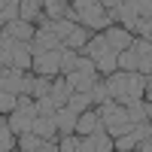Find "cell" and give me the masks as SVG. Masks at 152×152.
<instances>
[{"label": "cell", "mask_w": 152, "mask_h": 152, "mask_svg": "<svg viewBox=\"0 0 152 152\" xmlns=\"http://www.w3.org/2000/svg\"><path fill=\"white\" fill-rule=\"evenodd\" d=\"M110 12V21H122L125 31H131L137 37L149 40L152 34V0H122L119 6L107 9Z\"/></svg>", "instance_id": "obj_1"}, {"label": "cell", "mask_w": 152, "mask_h": 152, "mask_svg": "<svg viewBox=\"0 0 152 152\" xmlns=\"http://www.w3.org/2000/svg\"><path fill=\"white\" fill-rule=\"evenodd\" d=\"M149 85H152L149 76H140V73H134V70H113V73H107V79H104L107 97H113L122 107L131 104V100H140Z\"/></svg>", "instance_id": "obj_2"}, {"label": "cell", "mask_w": 152, "mask_h": 152, "mask_svg": "<svg viewBox=\"0 0 152 152\" xmlns=\"http://www.w3.org/2000/svg\"><path fill=\"white\" fill-rule=\"evenodd\" d=\"M67 18H73L76 24H82L85 31H107L110 28V12L100 6V0H70V6H67Z\"/></svg>", "instance_id": "obj_3"}, {"label": "cell", "mask_w": 152, "mask_h": 152, "mask_svg": "<svg viewBox=\"0 0 152 152\" xmlns=\"http://www.w3.org/2000/svg\"><path fill=\"white\" fill-rule=\"evenodd\" d=\"M116 67L119 70H134L140 76H149L152 73V46H149V40L134 37L131 46L116 55Z\"/></svg>", "instance_id": "obj_4"}, {"label": "cell", "mask_w": 152, "mask_h": 152, "mask_svg": "<svg viewBox=\"0 0 152 152\" xmlns=\"http://www.w3.org/2000/svg\"><path fill=\"white\" fill-rule=\"evenodd\" d=\"M94 113H97V119H100V125H104V131H107L110 137L128 134V131L134 128V122L128 119V110H125L122 104H116V100H113V97L100 100Z\"/></svg>", "instance_id": "obj_5"}, {"label": "cell", "mask_w": 152, "mask_h": 152, "mask_svg": "<svg viewBox=\"0 0 152 152\" xmlns=\"http://www.w3.org/2000/svg\"><path fill=\"white\" fill-rule=\"evenodd\" d=\"M31 46L24 40L0 34V67H15V70H31Z\"/></svg>", "instance_id": "obj_6"}, {"label": "cell", "mask_w": 152, "mask_h": 152, "mask_svg": "<svg viewBox=\"0 0 152 152\" xmlns=\"http://www.w3.org/2000/svg\"><path fill=\"white\" fill-rule=\"evenodd\" d=\"M82 55H88V58L94 61L97 73H113V70H119V67H116V55H119V52L107 43L104 31L94 34V37H88V43L82 46Z\"/></svg>", "instance_id": "obj_7"}, {"label": "cell", "mask_w": 152, "mask_h": 152, "mask_svg": "<svg viewBox=\"0 0 152 152\" xmlns=\"http://www.w3.org/2000/svg\"><path fill=\"white\" fill-rule=\"evenodd\" d=\"M64 79H67V85H70V91H91V88L97 85V67H94V61L88 58V55H79L76 58V64H73V70L70 73H64Z\"/></svg>", "instance_id": "obj_8"}, {"label": "cell", "mask_w": 152, "mask_h": 152, "mask_svg": "<svg viewBox=\"0 0 152 152\" xmlns=\"http://www.w3.org/2000/svg\"><path fill=\"white\" fill-rule=\"evenodd\" d=\"M37 116H40V113H37V100L31 94H18V104H15V110L9 113L6 122H9L12 134H28Z\"/></svg>", "instance_id": "obj_9"}, {"label": "cell", "mask_w": 152, "mask_h": 152, "mask_svg": "<svg viewBox=\"0 0 152 152\" xmlns=\"http://www.w3.org/2000/svg\"><path fill=\"white\" fill-rule=\"evenodd\" d=\"M34 76L28 70H15V67H0V88L9 94H31L34 88Z\"/></svg>", "instance_id": "obj_10"}, {"label": "cell", "mask_w": 152, "mask_h": 152, "mask_svg": "<svg viewBox=\"0 0 152 152\" xmlns=\"http://www.w3.org/2000/svg\"><path fill=\"white\" fill-rule=\"evenodd\" d=\"M61 55H64V49H49V52H40V55H34L31 61V70L37 76H61Z\"/></svg>", "instance_id": "obj_11"}, {"label": "cell", "mask_w": 152, "mask_h": 152, "mask_svg": "<svg viewBox=\"0 0 152 152\" xmlns=\"http://www.w3.org/2000/svg\"><path fill=\"white\" fill-rule=\"evenodd\" d=\"M110 149H113V137L104 131V125H97L94 131L79 137V149L76 152H110Z\"/></svg>", "instance_id": "obj_12"}, {"label": "cell", "mask_w": 152, "mask_h": 152, "mask_svg": "<svg viewBox=\"0 0 152 152\" xmlns=\"http://www.w3.org/2000/svg\"><path fill=\"white\" fill-rule=\"evenodd\" d=\"M15 149H24V152H58V143L55 140H49V137H40V134H18V143Z\"/></svg>", "instance_id": "obj_13"}, {"label": "cell", "mask_w": 152, "mask_h": 152, "mask_svg": "<svg viewBox=\"0 0 152 152\" xmlns=\"http://www.w3.org/2000/svg\"><path fill=\"white\" fill-rule=\"evenodd\" d=\"M37 31V24L31 21H24V18H15V21H9L0 28V34H6V37H15V40H24V43H31V37Z\"/></svg>", "instance_id": "obj_14"}, {"label": "cell", "mask_w": 152, "mask_h": 152, "mask_svg": "<svg viewBox=\"0 0 152 152\" xmlns=\"http://www.w3.org/2000/svg\"><path fill=\"white\" fill-rule=\"evenodd\" d=\"M104 37H107V43L116 49V52L128 49V46H131V40H134V34H131V31H125V28H113V24L104 31Z\"/></svg>", "instance_id": "obj_15"}, {"label": "cell", "mask_w": 152, "mask_h": 152, "mask_svg": "<svg viewBox=\"0 0 152 152\" xmlns=\"http://www.w3.org/2000/svg\"><path fill=\"white\" fill-rule=\"evenodd\" d=\"M76 116H79V113H73L70 107H58L55 110V128H58V134H70L73 128H76Z\"/></svg>", "instance_id": "obj_16"}, {"label": "cell", "mask_w": 152, "mask_h": 152, "mask_svg": "<svg viewBox=\"0 0 152 152\" xmlns=\"http://www.w3.org/2000/svg\"><path fill=\"white\" fill-rule=\"evenodd\" d=\"M70 97V85L64 76H52V88H49V100H52L55 107H64Z\"/></svg>", "instance_id": "obj_17"}, {"label": "cell", "mask_w": 152, "mask_h": 152, "mask_svg": "<svg viewBox=\"0 0 152 152\" xmlns=\"http://www.w3.org/2000/svg\"><path fill=\"white\" fill-rule=\"evenodd\" d=\"M97 125H100V119H97V113H94L91 107H88V110H82L79 116H76V128H73V131H76V134L82 137V134H88V131H94Z\"/></svg>", "instance_id": "obj_18"}, {"label": "cell", "mask_w": 152, "mask_h": 152, "mask_svg": "<svg viewBox=\"0 0 152 152\" xmlns=\"http://www.w3.org/2000/svg\"><path fill=\"white\" fill-rule=\"evenodd\" d=\"M40 15H43V0H21V3H18V18L34 24Z\"/></svg>", "instance_id": "obj_19"}, {"label": "cell", "mask_w": 152, "mask_h": 152, "mask_svg": "<svg viewBox=\"0 0 152 152\" xmlns=\"http://www.w3.org/2000/svg\"><path fill=\"white\" fill-rule=\"evenodd\" d=\"M31 131H34V134H40V137H49V140H55V137H58L55 119H49V116H37L34 125H31Z\"/></svg>", "instance_id": "obj_20"}, {"label": "cell", "mask_w": 152, "mask_h": 152, "mask_svg": "<svg viewBox=\"0 0 152 152\" xmlns=\"http://www.w3.org/2000/svg\"><path fill=\"white\" fill-rule=\"evenodd\" d=\"M9 149H15V134H12L9 122L3 119V113H0V152H9Z\"/></svg>", "instance_id": "obj_21"}, {"label": "cell", "mask_w": 152, "mask_h": 152, "mask_svg": "<svg viewBox=\"0 0 152 152\" xmlns=\"http://www.w3.org/2000/svg\"><path fill=\"white\" fill-rule=\"evenodd\" d=\"M18 3L21 0H0V24H9L18 18Z\"/></svg>", "instance_id": "obj_22"}, {"label": "cell", "mask_w": 152, "mask_h": 152, "mask_svg": "<svg viewBox=\"0 0 152 152\" xmlns=\"http://www.w3.org/2000/svg\"><path fill=\"white\" fill-rule=\"evenodd\" d=\"M64 107H70L73 113H82V110L91 107V97H88L85 91H70V97H67V104H64Z\"/></svg>", "instance_id": "obj_23"}, {"label": "cell", "mask_w": 152, "mask_h": 152, "mask_svg": "<svg viewBox=\"0 0 152 152\" xmlns=\"http://www.w3.org/2000/svg\"><path fill=\"white\" fill-rule=\"evenodd\" d=\"M49 88H52V79L49 76H34V88H31V97H46L49 94Z\"/></svg>", "instance_id": "obj_24"}, {"label": "cell", "mask_w": 152, "mask_h": 152, "mask_svg": "<svg viewBox=\"0 0 152 152\" xmlns=\"http://www.w3.org/2000/svg\"><path fill=\"white\" fill-rule=\"evenodd\" d=\"M58 149L61 152H76V149H79V134H61V143H58Z\"/></svg>", "instance_id": "obj_25"}, {"label": "cell", "mask_w": 152, "mask_h": 152, "mask_svg": "<svg viewBox=\"0 0 152 152\" xmlns=\"http://www.w3.org/2000/svg\"><path fill=\"white\" fill-rule=\"evenodd\" d=\"M134 149H140V152H149V149H152V134H149V137H143V140H137V146H134Z\"/></svg>", "instance_id": "obj_26"}, {"label": "cell", "mask_w": 152, "mask_h": 152, "mask_svg": "<svg viewBox=\"0 0 152 152\" xmlns=\"http://www.w3.org/2000/svg\"><path fill=\"white\" fill-rule=\"evenodd\" d=\"M122 3V0H100V6H104V9H113V6H119Z\"/></svg>", "instance_id": "obj_27"}, {"label": "cell", "mask_w": 152, "mask_h": 152, "mask_svg": "<svg viewBox=\"0 0 152 152\" xmlns=\"http://www.w3.org/2000/svg\"><path fill=\"white\" fill-rule=\"evenodd\" d=\"M46 3H70V0H46Z\"/></svg>", "instance_id": "obj_28"}]
</instances>
